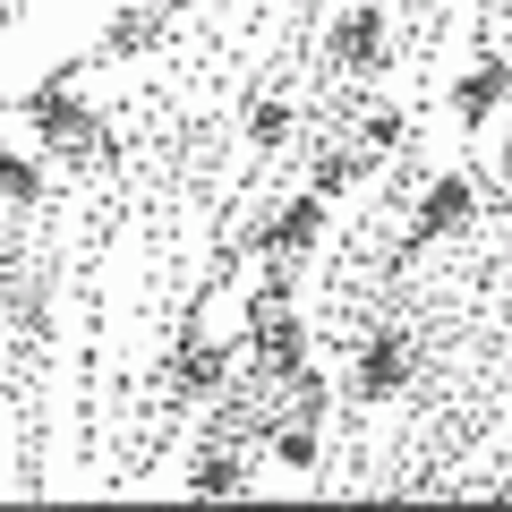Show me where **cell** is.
Masks as SVG:
<instances>
[{
	"label": "cell",
	"mask_w": 512,
	"mask_h": 512,
	"mask_svg": "<svg viewBox=\"0 0 512 512\" xmlns=\"http://www.w3.org/2000/svg\"><path fill=\"white\" fill-rule=\"evenodd\" d=\"M504 94H512L504 60H478V69H470V77H461V86H453V120H461V128H478V120H487L495 103H504Z\"/></svg>",
	"instance_id": "obj_6"
},
{
	"label": "cell",
	"mask_w": 512,
	"mask_h": 512,
	"mask_svg": "<svg viewBox=\"0 0 512 512\" xmlns=\"http://www.w3.org/2000/svg\"><path fill=\"white\" fill-rule=\"evenodd\" d=\"M325 205H333V197H316V188H299V197L282 205L274 222H265V248H282V256H308L316 239H325Z\"/></svg>",
	"instance_id": "obj_3"
},
{
	"label": "cell",
	"mask_w": 512,
	"mask_h": 512,
	"mask_svg": "<svg viewBox=\"0 0 512 512\" xmlns=\"http://www.w3.org/2000/svg\"><path fill=\"white\" fill-rule=\"evenodd\" d=\"M26 111H35V128L52 137L60 154H86V146H94V111H86V103H69V94H35Z\"/></svg>",
	"instance_id": "obj_5"
},
{
	"label": "cell",
	"mask_w": 512,
	"mask_h": 512,
	"mask_svg": "<svg viewBox=\"0 0 512 512\" xmlns=\"http://www.w3.org/2000/svg\"><path fill=\"white\" fill-rule=\"evenodd\" d=\"M282 299H265V333H256V342H265V367H274V376H291L299 359H308V333H299V316H274Z\"/></svg>",
	"instance_id": "obj_7"
},
{
	"label": "cell",
	"mask_w": 512,
	"mask_h": 512,
	"mask_svg": "<svg viewBox=\"0 0 512 512\" xmlns=\"http://www.w3.org/2000/svg\"><path fill=\"white\" fill-rule=\"evenodd\" d=\"M470 214H478V180H470V171H436V180H427V197H419V239L470 231Z\"/></svg>",
	"instance_id": "obj_1"
},
{
	"label": "cell",
	"mask_w": 512,
	"mask_h": 512,
	"mask_svg": "<svg viewBox=\"0 0 512 512\" xmlns=\"http://www.w3.org/2000/svg\"><path fill=\"white\" fill-rule=\"evenodd\" d=\"M248 137H256V146H282V137H291V103H256Z\"/></svg>",
	"instance_id": "obj_10"
},
{
	"label": "cell",
	"mask_w": 512,
	"mask_h": 512,
	"mask_svg": "<svg viewBox=\"0 0 512 512\" xmlns=\"http://www.w3.org/2000/svg\"><path fill=\"white\" fill-rule=\"evenodd\" d=\"M222 384V350H180V393H214Z\"/></svg>",
	"instance_id": "obj_9"
},
{
	"label": "cell",
	"mask_w": 512,
	"mask_h": 512,
	"mask_svg": "<svg viewBox=\"0 0 512 512\" xmlns=\"http://www.w3.org/2000/svg\"><path fill=\"white\" fill-rule=\"evenodd\" d=\"M350 384H359V402H393L410 384V342L402 333H376V342L359 350V367H350Z\"/></svg>",
	"instance_id": "obj_2"
},
{
	"label": "cell",
	"mask_w": 512,
	"mask_h": 512,
	"mask_svg": "<svg viewBox=\"0 0 512 512\" xmlns=\"http://www.w3.org/2000/svg\"><path fill=\"white\" fill-rule=\"evenodd\" d=\"M350 171H359V154H325V163H316V197H342Z\"/></svg>",
	"instance_id": "obj_11"
},
{
	"label": "cell",
	"mask_w": 512,
	"mask_h": 512,
	"mask_svg": "<svg viewBox=\"0 0 512 512\" xmlns=\"http://www.w3.org/2000/svg\"><path fill=\"white\" fill-rule=\"evenodd\" d=\"M188 487H197V495H222V487H239V461H197V478H188Z\"/></svg>",
	"instance_id": "obj_13"
},
{
	"label": "cell",
	"mask_w": 512,
	"mask_h": 512,
	"mask_svg": "<svg viewBox=\"0 0 512 512\" xmlns=\"http://www.w3.org/2000/svg\"><path fill=\"white\" fill-rule=\"evenodd\" d=\"M402 137V111H367V146H393Z\"/></svg>",
	"instance_id": "obj_14"
},
{
	"label": "cell",
	"mask_w": 512,
	"mask_h": 512,
	"mask_svg": "<svg viewBox=\"0 0 512 512\" xmlns=\"http://www.w3.org/2000/svg\"><path fill=\"white\" fill-rule=\"evenodd\" d=\"M504 77H512V69H504Z\"/></svg>",
	"instance_id": "obj_16"
},
{
	"label": "cell",
	"mask_w": 512,
	"mask_h": 512,
	"mask_svg": "<svg viewBox=\"0 0 512 512\" xmlns=\"http://www.w3.org/2000/svg\"><path fill=\"white\" fill-rule=\"evenodd\" d=\"M333 60H342V69H376L384 60V9L376 0H359L350 18H333Z\"/></svg>",
	"instance_id": "obj_4"
},
{
	"label": "cell",
	"mask_w": 512,
	"mask_h": 512,
	"mask_svg": "<svg viewBox=\"0 0 512 512\" xmlns=\"http://www.w3.org/2000/svg\"><path fill=\"white\" fill-rule=\"evenodd\" d=\"M274 461H291V470H308V461H316V436H308V427H282V436H274Z\"/></svg>",
	"instance_id": "obj_12"
},
{
	"label": "cell",
	"mask_w": 512,
	"mask_h": 512,
	"mask_svg": "<svg viewBox=\"0 0 512 512\" xmlns=\"http://www.w3.org/2000/svg\"><path fill=\"white\" fill-rule=\"evenodd\" d=\"M18 18H26V0H0V35H18Z\"/></svg>",
	"instance_id": "obj_15"
},
{
	"label": "cell",
	"mask_w": 512,
	"mask_h": 512,
	"mask_svg": "<svg viewBox=\"0 0 512 512\" xmlns=\"http://www.w3.org/2000/svg\"><path fill=\"white\" fill-rule=\"evenodd\" d=\"M0 205H43V163L0 146Z\"/></svg>",
	"instance_id": "obj_8"
}]
</instances>
